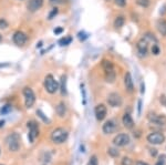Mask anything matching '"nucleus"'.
<instances>
[{
    "label": "nucleus",
    "instance_id": "f257e3e1",
    "mask_svg": "<svg viewBox=\"0 0 166 165\" xmlns=\"http://www.w3.org/2000/svg\"><path fill=\"white\" fill-rule=\"evenodd\" d=\"M102 69L104 71L105 81L109 83H113L116 79V73L114 70V66L110 60H103L102 61Z\"/></svg>",
    "mask_w": 166,
    "mask_h": 165
},
{
    "label": "nucleus",
    "instance_id": "f03ea898",
    "mask_svg": "<svg viewBox=\"0 0 166 165\" xmlns=\"http://www.w3.org/2000/svg\"><path fill=\"white\" fill-rule=\"evenodd\" d=\"M69 133L66 130H64L63 128H56L52 131L51 135H50V138L51 141L56 144H62L68 140Z\"/></svg>",
    "mask_w": 166,
    "mask_h": 165
},
{
    "label": "nucleus",
    "instance_id": "7ed1b4c3",
    "mask_svg": "<svg viewBox=\"0 0 166 165\" xmlns=\"http://www.w3.org/2000/svg\"><path fill=\"white\" fill-rule=\"evenodd\" d=\"M6 144H7L8 148L11 152H17L20 148V135L17 132H13V133L9 134V135L6 138Z\"/></svg>",
    "mask_w": 166,
    "mask_h": 165
},
{
    "label": "nucleus",
    "instance_id": "20e7f679",
    "mask_svg": "<svg viewBox=\"0 0 166 165\" xmlns=\"http://www.w3.org/2000/svg\"><path fill=\"white\" fill-rule=\"evenodd\" d=\"M43 85H44V89L46 90V92L50 93V94H54L59 90V82L54 79V77L52 74H48L44 78Z\"/></svg>",
    "mask_w": 166,
    "mask_h": 165
},
{
    "label": "nucleus",
    "instance_id": "39448f33",
    "mask_svg": "<svg viewBox=\"0 0 166 165\" xmlns=\"http://www.w3.org/2000/svg\"><path fill=\"white\" fill-rule=\"evenodd\" d=\"M22 94H23V97H25L26 108L30 109V108L33 107L34 102H36V94H34L33 90H32L31 88H29V87L23 88V90H22Z\"/></svg>",
    "mask_w": 166,
    "mask_h": 165
},
{
    "label": "nucleus",
    "instance_id": "423d86ee",
    "mask_svg": "<svg viewBox=\"0 0 166 165\" xmlns=\"http://www.w3.org/2000/svg\"><path fill=\"white\" fill-rule=\"evenodd\" d=\"M28 129H29V133H28V138H29V141L31 143H33L34 140L38 138L39 135V126L38 123L34 121H30L28 122Z\"/></svg>",
    "mask_w": 166,
    "mask_h": 165
},
{
    "label": "nucleus",
    "instance_id": "0eeeda50",
    "mask_svg": "<svg viewBox=\"0 0 166 165\" xmlns=\"http://www.w3.org/2000/svg\"><path fill=\"white\" fill-rule=\"evenodd\" d=\"M165 141V136L159 132H152L147 135V142L153 145H159Z\"/></svg>",
    "mask_w": 166,
    "mask_h": 165
},
{
    "label": "nucleus",
    "instance_id": "6e6552de",
    "mask_svg": "<svg viewBox=\"0 0 166 165\" xmlns=\"http://www.w3.org/2000/svg\"><path fill=\"white\" fill-rule=\"evenodd\" d=\"M108 103L112 108H120L123 103L122 97L119 93H115V92L110 93L108 97Z\"/></svg>",
    "mask_w": 166,
    "mask_h": 165
},
{
    "label": "nucleus",
    "instance_id": "1a4fd4ad",
    "mask_svg": "<svg viewBox=\"0 0 166 165\" xmlns=\"http://www.w3.org/2000/svg\"><path fill=\"white\" fill-rule=\"evenodd\" d=\"M131 141V138H129V134H125V133H121V134H117L116 136L114 138L113 140V143H114L115 146H119V148H123V146L127 145Z\"/></svg>",
    "mask_w": 166,
    "mask_h": 165
},
{
    "label": "nucleus",
    "instance_id": "9d476101",
    "mask_svg": "<svg viewBox=\"0 0 166 165\" xmlns=\"http://www.w3.org/2000/svg\"><path fill=\"white\" fill-rule=\"evenodd\" d=\"M28 40V36L21 30H17L12 36V41L17 46H23Z\"/></svg>",
    "mask_w": 166,
    "mask_h": 165
},
{
    "label": "nucleus",
    "instance_id": "9b49d317",
    "mask_svg": "<svg viewBox=\"0 0 166 165\" xmlns=\"http://www.w3.org/2000/svg\"><path fill=\"white\" fill-rule=\"evenodd\" d=\"M106 113H108V109L104 104H98L94 109V114L98 121H103L106 117Z\"/></svg>",
    "mask_w": 166,
    "mask_h": 165
},
{
    "label": "nucleus",
    "instance_id": "f8f14e48",
    "mask_svg": "<svg viewBox=\"0 0 166 165\" xmlns=\"http://www.w3.org/2000/svg\"><path fill=\"white\" fill-rule=\"evenodd\" d=\"M136 49H137V52H139V57H142V58H143V57H146L147 52H149V43L142 38V39L137 42Z\"/></svg>",
    "mask_w": 166,
    "mask_h": 165
},
{
    "label": "nucleus",
    "instance_id": "ddd939ff",
    "mask_svg": "<svg viewBox=\"0 0 166 165\" xmlns=\"http://www.w3.org/2000/svg\"><path fill=\"white\" fill-rule=\"evenodd\" d=\"M149 122H152L153 124H156V125H165L166 124V117L165 115H159V114H149L147 117Z\"/></svg>",
    "mask_w": 166,
    "mask_h": 165
},
{
    "label": "nucleus",
    "instance_id": "4468645a",
    "mask_svg": "<svg viewBox=\"0 0 166 165\" xmlns=\"http://www.w3.org/2000/svg\"><path fill=\"white\" fill-rule=\"evenodd\" d=\"M44 0H29L27 2V9L30 12H36L41 9L43 6Z\"/></svg>",
    "mask_w": 166,
    "mask_h": 165
},
{
    "label": "nucleus",
    "instance_id": "2eb2a0df",
    "mask_svg": "<svg viewBox=\"0 0 166 165\" xmlns=\"http://www.w3.org/2000/svg\"><path fill=\"white\" fill-rule=\"evenodd\" d=\"M102 130L105 134H112L116 131V124H115V122L113 120H109V121H106L103 124Z\"/></svg>",
    "mask_w": 166,
    "mask_h": 165
},
{
    "label": "nucleus",
    "instance_id": "dca6fc26",
    "mask_svg": "<svg viewBox=\"0 0 166 165\" xmlns=\"http://www.w3.org/2000/svg\"><path fill=\"white\" fill-rule=\"evenodd\" d=\"M124 84H125V89H126L129 92H133L134 91V84H133V79L132 75L129 72H126L124 77Z\"/></svg>",
    "mask_w": 166,
    "mask_h": 165
},
{
    "label": "nucleus",
    "instance_id": "f3484780",
    "mask_svg": "<svg viewBox=\"0 0 166 165\" xmlns=\"http://www.w3.org/2000/svg\"><path fill=\"white\" fill-rule=\"evenodd\" d=\"M122 122L126 129H133V128H134V121H133L132 117H131V114L129 113H125L124 115H123Z\"/></svg>",
    "mask_w": 166,
    "mask_h": 165
},
{
    "label": "nucleus",
    "instance_id": "a211bd4d",
    "mask_svg": "<svg viewBox=\"0 0 166 165\" xmlns=\"http://www.w3.org/2000/svg\"><path fill=\"white\" fill-rule=\"evenodd\" d=\"M59 90L61 91L62 95L66 94V75L62 74L61 80H60V84H59Z\"/></svg>",
    "mask_w": 166,
    "mask_h": 165
},
{
    "label": "nucleus",
    "instance_id": "6ab92c4d",
    "mask_svg": "<svg viewBox=\"0 0 166 165\" xmlns=\"http://www.w3.org/2000/svg\"><path fill=\"white\" fill-rule=\"evenodd\" d=\"M56 112L60 118H63L66 113V107L64 104V102H60L56 108Z\"/></svg>",
    "mask_w": 166,
    "mask_h": 165
},
{
    "label": "nucleus",
    "instance_id": "aec40b11",
    "mask_svg": "<svg viewBox=\"0 0 166 165\" xmlns=\"http://www.w3.org/2000/svg\"><path fill=\"white\" fill-rule=\"evenodd\" d=\"M124 22H125V18L123 16H117L115 18L114 22H113V26H114L115 29H121L124 26Z\"/></svg>",
    "mask_w": 166,
    "mask_h": 165
},
{
    "label": "nucleus",
    "instance_id": "412c9836",
    "mask_svg": "<svg viewBox=\"0 0 166 165\" xmlns=\"http://www.w3.org/2000/svg\"><path fill=\"white\" fill-rule=\"evenodd\" d=\"M157 30L162 36H166V20H159L157 22Z\"/></svg>",
    "mask_w": 166,
    "mask_h": 165
},
{
    "label": "nucleus",
    "instance_id": "4be33fe9",
    "mask_svg": "<svg viewBox=\"0 0 166 165\" xmlns=\"http://www.w3.org/2000/svg\"><path fill=\"white\" fill-rule=\"evenodd\" d=\"M143 39H144L147 43H152V44L157 43V39L154 37V34L149 33V32H147V33H145L144 36H143Z\"/></svg>",
    "mask_w": 166,
    "mask_h": 165
},
{
    "label": "nucleus",
    "instance_id": "5701e85b",
    "mask_svg": "<svg viewBox=\"0 0 166 165\" xmlns=\"http://www.w3.org/2000/svg\"><path fill=\"white\" fill-rule=\"evenodd\" d=\"M72 41V38L71 37H64V38H61V39L59 40V44L60 46H68V44H70V42Z\"/></svg>",
    "mask_w": 166,
    "mask_h": 165
},
{
    "label": "nucleus",
    "instance_id": "b1692460",
    "mask_svg": "<svg viewBox=\"0 0 166 165\" xmlns=\"http://www.w3.org/2000/svg\"><path fill=\"white\" fill-rule=\"evenodd\" d=\"M108 153H109V155H111L112 158H117V156L120 155L119 151H117L116 148H109Z\"/></svg>",
    "mask_w": 166,
    "mask_h": 165
},
{
    "label": "nucleus",
    "instance_id": "393cba45",
    "mask_svg": "<svg viewBox=\"0 0 166 165\" xmlns=\"http://www.w3.org/2000/svg\"><path fill=\"white\" fill-rule=\"evenodd\" d=\"M155 165H166V155L165 154H162L159 156V160L156 161V164Z\"/></svg>",
    "mask_w": 166,
    "mask_h": 165
},
{
    "label": "nucleus",
    "instance_id": "a878e982",
    "mask_svg": "<svg viewBox=\"0 0 166 165\" xmlns=\"http://www.w3.org/2000/svg\"><path fill=\"white\" fill-rule=\"evenodd\" d=\"M136 3L143 8H147L149 6V0H136Z\"/></svg>",
    "mask_w": 166,
    "mask_h": 165
},
{
    "label": "nucleus",
    "instance_id": "bb28decb",
    "mask_svg": "<svg viewBox=\"0 0 166 165\" xmlns=\"http://www.w3.org/2000/svg\"><path fill=\"white\" fill-rule=\"evenodd\" d=\"M9 27V23L5 18H0V29H7Z\"/></svg>",
    "mask_w": 166,
    "mask_h": 165
},
{
    "label": "nucleus",
    "instance_id": "cd10ccee",
    "mask_svg": "<svg viewBox=\"0 0 166 165\" xmlns=\"http://www.w3.org/2000/svg\"><path fill=\"white\" fill-rule=\"evenodd\" d=\"M88 165H99L98 158H96L95 155H92V156H91V158H90V160H89Z\"/></svg>",
    "mask_w": 166,
    "mask_h": 165
},
{
    "label": "nucleus",
    "instance_id": "c85d7f7f",
    "mask_svg": "<svg viewBox=\"0 0 166 165\" xmlns=\"http://www.w3.org/2000/svg\"><path fill=\"white\" fill-rule=\"evenodd\" d=\"M58 11H59V10H58V8H56V7H54L53 9L51 10V12H50V13H49V16H48V19H49V20L53 19V17H54V16H56V15H58Z\"/></svg>",
    "mask_w": 166,
    "mask_h": 165
},
{
    "label": "nucleus",
    "instance_id": "c756f323",
    "mask_svg": "<svg viewBox=\"0 0 166 165\" xmlns=\"http://www.w3.org/2000/svg\"><path fill=\"white\" fill-rule=\"evenodd\" d=\"M122 165H133V161L129 158H123Z\"/></svg>",
    "mask_w": 166,
    "mask_h": 165
},
{
    "label": "nucleus",
    "instance_id": "7c9ffc66",
    "mask_svg": "<svg viewBox=\"0 0 166 165\" xmlns=\"http://www.w3.org/2000/svg\"><path fill=\"white\" fill-rule=\"evenodd\" d=\"M152 53H154L155 56H157L159 53V48L157 47V43L152 46Z\"/></svg>",
    "mask_w": 166,
    "mask_h": 165
},
{
    "label": "nucleus",
    "instance_id": "2f4dec72",
    "mask_svg": "<svg viewBox=\"0 0 166 165\" xmlns=\"http://www.w3.org/2000/svg\"><path fill=\"white\" fill-rule=\"evenodd\" d=\"M115 5H117L119 7H124L126 5V0H114Z\"/></svg>",
    "mask_w": 166,
    "mask_h": 165
},
{
    "label": "nucleus",
    "instance_id": "473e14b6",
    "mask_svg": "<svg viewBox=\"0 0 166 165\" xmlns=\"http://www.w3.org/2000/svg\"><path fill=\"white\" fill-rule=\"evenodd\" d=\"M37 114H38V115H39V117H40V118H41V119H42V120H43V121H44V122H49V120L46 119V118H44V114H43V113H42V112H41V111H40V110H39V111H37Z\"/></svg>",
    "mask_w": 166,
    "mask_h": 165
},
{
    "label": "nucleus",
    "instance_id": "72a5a7b5",
    "mask_svg": "<svg viewBox=\"0 0 166 165\" xmlns=\"http://www.w3.org/2000/svg\"><path fill=\"white\" fill-rule=\"evenodd\" d=\"M10 110H11V107H10V105H5V107H3V109L1 110V113L5 114V113H7V112H9Z\"/></svg>",
    "mask_w": 166,
    "mask_h": 165
},
{
    "label": "nucleus",
    "instance_id": "f704fd0d",
    "mask_svg": "<svg viewBox=\"0 0 166 165\" xmlns=\"http://www.w3.org/2000/svg\"><path fill=\"white\" fill-rule=\"evenodd\" d=\"M53 32H54V33H56V34H60V33H62V32H63V28H62V27H58V28H56Z\"/></svg>",
    "mask_w": 166,
    "mask_h": 165
},
{
    "label": "nucleus",
    "instance_id": "c9c22d12",
    "mask_svg": "<svg viewBox=\"0 0 166 165\" xmlns=\"http://www.w3.org/2000/svg\"><path fill=\"white\" fill-rule=\"evenodd\" d=\"M159 100H161V102L163 103V104H165V107H166V97L165 95H162Z\"/></svg>",
    "mask_w": 166,
    "mask_h": 165
},
{
    "label": "nucleus",
    "instance_id": "e433bc0d",
    "mask_svg": "<svg viewBox=\"0 0 166 165\" xmlns=\"http://www.w3.org/2000/svg\"><path fill=\"white\" fill-rule=\"evenodd\" d=\"M135 165H149V164H147V163H145V162H142V161H137V162L135 163Z\"/></svg>",
    "mask_w": 166,
    "mask_h": 165
},
{
    "label": "nucleus",
    "instance_id": "4c0bfd02",
    "mask_svg": "<svg viewBox=\"0 0 166 165\" xmlns=\"http://www.w3.org/2000/svg\"><path fill=\"white\" fill-rule=\"evenodd\" d=\"M151 154L153 156H155L157 154V150H155V148H152V150H151Z\"/></svg>",
    "mask_w": 166,
    "mask_h": 165
},
{
    "label": "nucleus",
    "instance_id": "58836bf2",
    "mask_svg": "<svg viewBox=\"0 0 166 165\" xmlns=\"http://www.w3.org/2000/svg\"><path fill=\"white\" fill-rule=\"evenodd\" d=\"M3 124H5V121H0V126H3Z\"/></svg>",
    "mask_w": 166,
    "mask_h": 165
},
{
    "label": "nucleus",
    "instance_id": "ea45409f",
    "mask_svg": "<svg viewBox=\"0 0 166 165\" xmlns=\"http://www.w3.org/2000/svg\"><path fill=\"white\" fill-rule=\"evenodd\" d=\"M1 41H2V36H1V33H0V43H1Z\"/></svg>",
    "mask_w": 166,
    "mask_h": 165
},
{
    "label": "nucleus",
    "instance_id": "a19ab883",
    "mask_svg": "<svg viewBox=\"0 0 166 165\" xmlns=\"http://www.w3.org/2000/svg\"><path fill=\"white\" fill-rule=\"evenodd\" d=\"M41 46H42V42H39V44H38L37 47H38V48H40V47H41Z\"/></svg>",
    "mask_w": 166,
    "mask_h": 165
},
{
    "label": "nucleus",
    "instance_id": "79ce46f5",
    "mask_svg": "<svg viewBox=\"0 0 166 165\" xmlns=\"http://www.w3.org/2000/svg\"><path fill=\"white\" fill-rule=\"evenodd\" d=\"M51 2H58V0H50Z\"/></svg>",
    "mask_w": 166,
    "mask_h": 165
},
{
    "label": "nucleus",
    "instance_id": "37998d69",
    "mask_svg": "<svg viewBox=\"0 0 166 165\" xmlns=\"http://www.w3.org/2000/svg\"><path fill=\"white\" fill-rule=\"evenodd\" d=\"M0 152H1V151H0Z\"/></svg>",
    "mask_w": 166,
    "mask_h": 165
}]
</instances>
